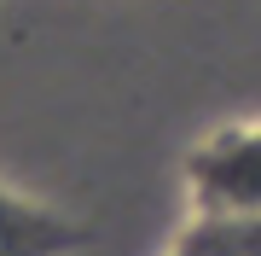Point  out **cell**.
Here are the masks:
<instances>
[{
    "label": "cell",
    "mask_w": 261,
    "mask_h": 256,
    "mask_svg": "<svg viewBox=\"0 0 261 256\" xmlns=\"http://www.w3.org/2000/svg\"><path fill=\"white\" fill-rule=\"evenodd\" d=\"M186 210H221V216H261V117L221 123L186 152Z\"/></svg>",
    "instance_id": "cell-1"
},
{
    "label": "cell",
    "mask_w": 261,
    "mask_h": 256,
    "mask_svg": "<svg viewBox=\"0 0 261 256\" xmlns=\"http://www.w3.org/2000/svg\"><path fill=\"white\" fill-rule=\"evenodd\" d=\"M87 239L93 227L64 204L0 180V256H75Z\"/></svg>",
    "instance_id": "cell-2"
},
{
    "label": "cell",
    "mask_w": 261,
    "mask_h": 256,
    "mask_svg": "<svg viewBox=\"0 0 261 256\" xmlns=\"http://www.w3.org/2000/svg\"><path fill=\"white\" fill-rule=\"evenodd\" d=\"M163 256H261V216H221V210H186L180 233Z\"/></svg>",
    "instance_id": "cell-3"
}]
</instances>
